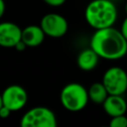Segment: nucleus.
Wrapping results in <instances>:
<instances>
[{"label":"nucleus","mask_w":127,"mask_h":127,"mask_svg":"<svg viewBox=\"0 0 127 127\" xmlns=\"http://www.w3.org/2000/svg\"><path fill=\"white\" fill-rule=\"evenodd\" d=\"M90 48L100 58L115 61L127 54V40L120 30L111 26L95 30L90 39Z\"/></svg>","instance_id":"nucleus-1"},{"label":"nucleus","mask_w":127,"mask_h":127,"mask_svg":"<svg viewBox=\"0 0 127 127\" xmlns=\"http://www.w3.org/2000/svg\"><path fill=\"white\" fill-rule=\"evenodd\" d=\"M87 24L94 30L113 26L117 19V8L112 0H92L85 8Z\"/></svg>","instance_id":"nucleus-2"},{"label":"nucleus","mask_w":127,"mask_h":127,"mask_svg":"<svg viewBox=\"0 0 127 127\" xmlns=\"http://www.w3.org/2000/svg\"><path fill=\"white\" fill-rule=\"evenodd\" d=\"M60 100L66 110L71 112L80 111L86 106L89 100L88 91L80 83L70 82L64 85L61 90Z\"/></svg>","instance_id":"nucleus-3"},{"label":"nucleus","mask_w":127,"mask_h":127,"mask_svg":"<svg viewBox=\"0 0 127 127\" xmlns=\"http://www.w3.org/2000/svg\"><path fill=\"white\" fill-rule=\"evenodd\" d=\"M20 125L22 127H56L58 122L53 110L45 106H37L22 116Z\"/></svg>","instance_id":"nucleus-4"},{"label":"nucleus","mask_w":127,"mask_h":127,"mask_svg":"<svg viewBox=\"0 0 127 127\" xmlns=\"http://www.w3.org/2000/svg\"><path fill=\"white\" fill-rule=\"evenodd\" d=\"M102 83L109 94L122 95L127 90V72L119 66L109 67L103 74Z\"/></svg>","instance_id":"nucleus-5"},{"label":"nucleus","mask_w":127,"mask_h":127,"mask_svg":"<svg viewBox=\"0 0 127 127\" xmlns=\"http://www.w3.org/2000/svg\"><path fill=\"white\" fill-rule=\"evenodd\" d=\"M46 36L52 38H61L64 36L68 29V23L66 19L58 13L46 14L40 23Z\"/></svg>","instance_id":"nucleus-6"},{"label":"nucleus","mask_w":127,"mask_h":127,"mask_svg":"<svg viewBox=\"0 0 127 127\" xmlns=\"http://www.w3.org/2000/svg\"><path fill=\"white\" fill-rule=\"evenodd\" d=\"M3 105L8 107L12 112L22 109L28 101V93L26 89L19 84L7 86L2 92Z\"/></svg>","instance_id":"nucleus-7"},{"label":"nucleus","mask_w":127,"mask_h":127,"mask_svg":"<svg viewBox=\"0 0 127 127\" xmlns=\"http://www.w3.org/2000/svg\"><path fill=\"white\" fill-rule=\"evenodd\" d=\"M22 38V29L15 23H0V47L14 48Z\"/></svg>","instance_id":"nucleus-8"},{"label":"nucleus","mask_w":127,"mask_h":127,"mask_svg":"<svg viewBox=\"0 0 127 127\" xmlns=\"http://www.w3.org/2000/svg\"><path fill=\"white\" fill-rule=\"evenodd\" d=\"M102 106L105 113L110 117L125 114L127 110V103L122 95L109 94L102 103Z\"/></svg>","instance_id":"nucleus-9"},{"label":"nucleus","mask_w":127,"mask_h":127,"mask_svg":"<svg viewBox=\"0 0 127 127\" xmlns=\"http://www.w3.org/2000/svg\"><path fill=\"white\" fill-rule=\"evenodd\" d=\"M46 34L44 33L41 26L30 25L22 30V41L27 47H38L45 40Z\"/></svg>","instance_id":"nucleus-10"},{"label":"nucleus","mask_w":127,"mask_h":127,"mask_svg":"<svg viewBox=\"0 0 127 127\" xmlns=\"http://www.w3.org/2000/svg\"><path fill=\"white\" fill-rule=\"evenodd\" d=\"M100 57L96 54V52L89 48V49H85L83 51H81L76 59L77 62V65L80 69L88 71V70H92L93 68L96 67V65L98 64V61H99Z\"/></svg>","instance_id":"nucleus-11"},{"label":"nucleus","mask_w":127,"mask_h":127,"mask_svg":"<svg viewBox=\"0 0 127 127\" xmlns=\"http://www.w3.org/2000/svg\"><path fill=\"white\" fill-rule=\"evenodd\" d=\"M88 97L95 104H102L109 95L107 89L102 82H94L88 88Z\"/></svg>","instance_id":"nucleus-12"},{"label":"nucleus","mask_w":127,"mask_h":127,"mask_svg":"<svg viewBox=\"0 0 127 127\" xmlns=\"http://www.w3.org/2000/svg\"><path fill=\"white\" fill-rule=\"evenodd\" d=\"M109 125L110 127H127V117L125 114L111 117Z\"/></svg>","instance_id":"nucleus-13"},{"label":"nucleus","mask_w":127,"mask_h":127,"mask_svg":"<svg viewBox=\"0 0 127 127\" xmlns=\"http://www.w3.org/2000/svg\"><path fill=\"white\" fill-rule=\"evenodd\" d=\"M45 3H47L50 6H54V7H58V6H62L66 0H43Z\"/></svg>","instance_id":"nucleus-14"},{"label":"nucleus","mask_w":127,"mask_h":127,"mask_svg":"<svg viewBox=\"0 0 127 127\" xmlns=\"http://www.w3.org/2000/svg\"><path fill=\"white\" fill-rule=\"evenodd\" d=\"M11 112H12V111H11L8 107H6L5 105H3V106L0 108V117L5 119V118H7V117L10 116Z\"/></svg>","instance_id":"nucleus-15"},{"label":"nucleus","mask_w":127,"mask_h":127,"mask_svg":"<svg viewBox=\"0 0 127 127\" xmlns=\"http://www.w3.org/2000/svg\"><path fill=\"white\" fill-rule=\"evenodd\" d=\"M18 52H22V51H24L26 48H27V45L24 43V41H22V39L15 45V47H14Z\"/></svg>","instance_id":"nucleus-16"},{"label":"nucleus","mask_w":127,"mask_h":127,"mask_svg":"<svg viewBox=\"0 0 127 127\" xmlns=\"http://www.w3.org/2000/svg\"><path fill=\"white\" fill-rule=\"evenodd\" d=\"M120 31H121V33L123 34V36H124V37L126 38V40H127V17L124 19V21H123V23H122V25H121Z\"/></svg>","instance_id":"nucleus-17"},{"label":"nucleus","mask_w":127,"mask_h":127,"mask_svg":"<svg viewBox=\"0 0 127 127\" xmlns=\"http://www.w3.org/2000/svg\"><path fill=\"white\" fill-rule=\"evenodd\" d=\"M5 9H6V5H5V1L4 0H0V19L2 18V16L5 13Z\"/></svg>","instance_id":"nucleus-18"},{"label":"nucleus","mask_w":127,"mask_h":127,"mask_svg":"<svg viewBox=\"0 0 127 127\" xmlns=\"http://www.w3.org/2000/svg\"><path fill=\"white\" fill-rule=\"evenodd\" d=\"M3 106V98H2V94H0V108Z\"/></svg>","instance_id":"nucleus-19"},{"label":"nucleus","mask_w":127,"mask_h":127,"mask_svg":"<svg viewBox=\"0 0 127 127\" xmlns=\"http://www.w3.org/2000/svg\"><path fill=\"white\" fill-rule=\"evenodd\" d=\"M125 11H126V13H127V3H126V5H125Z\"/></svg>","instance_id":"nucleus-20"}]
</instances>
